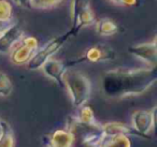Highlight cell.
<instances>
[{
    "mask_svg": "<svg viewBox=\"0 0 157 147\" xmlns=\"http://www.w3.org/2000/svg\"><path fill=\"white\" fill-rule=\"evenodd\" d=\"M83 61L90 62H100V61H111L115 59V52L107 45H95L86 52L82 57Z\"/></svg>",
    "mask_w": 157,
    "mask_h": 147,
    "instance_id": "cell-11",
    "label": "cell"
},
{
    "mask_svg": "<svg viewBox=\"0 0 157 147\" xmlns=\"http://www.w3.org/2000/svg\"><path fill=\"white\" fill-rule=\"evenodd\" d=\"M78 119L82 121H85V123H95L96 118H95V115L93 110L90 107V106L83 105L82 107H80V113H78Z\"/></svg>",
    "mask_w": 157,
    "mask_h": 147,
    "instance_id": "cell-19",
    "label": "cell"
},
{
    "mask_svg": "<svg viewBox=\"0 0 157 147\" xmlns=\"http://www.w3.org/2000/svg\"><path fill=\"white\" fill-rule=\"evenodd\" d=\"M73 138V147H100L105 138L103 126L99 123H85L76 116L68 118L67 129Z\"/></svg>",
    "mask_w": 157,
    "mask_h": 147,
    "instance_id": "cell-2",
    "label": "cell"
},
{
    "mask_svg": "<svg viewBox=\"0 0 157 147\" xmlns=\"http://www.w3.org/2000/svg\"><path fill=\"white\" fill-rule=\"evenodd\" d=\"M0 147H15V138L13 130L7 121L0 119Z\"/></svg>",
    "mask_w": 157,
    "mask_h": 147,
    "instance_id": "cell-15",
    "label": "cell"
},
{
    "mask_svg": "<svg viewBox=\"0 0 157 147\" xmlns=\"http://www.w3.org/2000/svg\"><path fill=\"white\" fill-rule=\"evenodd\" d=\"M128 52L133 56L138 57L143 60L144 62L148 63L150 67H156L157 63V44L156 40H153L148 43H142L132 45L128 47Z\"/></svg>",
    "mask_w": 157,
    "mask_h": 147,
    "instance_id": "cell-9",
    "label": "cell"
},
{
    "mask_svg": "<svg viewBox=\"0 0 157 147\" xmlns=\"http://www.w3.org/2000/svg\"><path fill=\"white\" fill-rule=\"evenodd\" d=\"M71 37H74V36H73V33H72V31L69 30L66 33H63V35L51 40L44 47H42L41 50L36 52L35 54L33 55V57H31L28 62L26 63L27 68H28L29 70L41 69L42 66H43L55 53L58 52L59 48H60L61 46L68 41V39Z\"/></svg>",
    "mask_w": 157,
    "mask_h": 147,
    "instance_id": "cell-4",
    "label": "cell"
},
{
    "mask_svg": "<svg viewBox=\"0 0 157 147\" xmlns=\"http://www.w3.org/2000/svg\"><path fill=\"white\" fill-rule=\"evenodd\" d=\"M63 0H31L30 5L31 9L36 8V9H48V8H52L55 6L59 5Z\"/></svg>",
    "mask_w": 157,
    "mask_h": 147,
    "instance_id": "cell-20",
    "label": "cell"
},
{
    "mask_svg": "<svg viewBox=\"0 0 157 147\" xmlns=\"http://www.w3.org/2000/svg\"><path fill=\"white\" fill-rule=\"evenodd\" d=\"M38 48V41L33 37L21 39V44L12 48L11 61L15 65H26Z\"/></svg>",
    "mask_w": 157,
    "mask_h": 147,
    "instance_id": "cell-7",
    "label": "cell"
},
{
    "mask_svg": "<svg viewBox=\"0 0 157 147\" xmlns=\"http://www.w3.org/2000/svg\"><path fill=\"white\" fill-rule=\"evenodd\" d=\"M96 30L100 36H112L118 31V26L110 18H101L96 22Z\"/></svg>",
    "mask_w": 157,
    "mask_h": 147,
    "instance_id": "cell-16",
    "label": "cell"
},
{
    "mask_svg": "<svg viewBox=\"0 0 157 147\" xmlns=\"http://www.w3.org/2000/svg\"><path fill=\"white\" fill-rule=\"evenodd\" d=\"M43 140L46 147H73V138L68 130H56Z\"/></svg>",
    "mask_w": 157,
    "mask_h": 147,
    "instance_id": "cell-12",
    "label": "cell"
},
{
    "mask_svg": "<svg viewBox=\"0 0 157 147\" xmlns=\"http://www.w3.org/2000/svg\"><path fill=\"white\" fill-rule=\"evenodd\" d=\"M63 80L74 107L80 108L85 105L92 95V83L90 78L80 71L67 69L63 73Z\"/></svg>",
    "mask_w": 157,
    "mask_h": 147,
    "instance_id": "cell-3",
    "label": "cell"
},
{
    "mask_svg": "<svg viewBox=\"0 0 157 147\" xmlns=\"http://www.w3.org/2000/svg\"><path fill=\"white\" fill-rule=\"evenodd\" d=\"M13 85L10 77L3 72H0V96L1 97H8L11 95Z\"/></svg>",
    "mask_w": 157,
    "mask_h": 147,
    "instance_id": "cell-17",
    "label": "cell"
},
{
    "mask_svg": "<svg viewBox=\"0 0 157 147\" xmlns=\"http://www.w3.org/2000/svg\"><path fill=\"white\" fill-rule=\"evenodd\" d=\"M15 5H17L18 7L25 8V9H31L30 1L31 0H12Z\"/></svg>",
    "mask_w": 157,
    "mask_h": 147,
    "instance_id": "cell-22",
    "label": "cell"
},
{
    "mask_svg": "<svg viewBox=\"0 0 157 147\" xmlns=\"http://www.w3.org/2000/svg\"><path fill=\"white\" fill-rule=\"evenodd\" d=\"M155 117H156V107L152 111L140 110L132 114L131 118V127L139 132L143 138L150 140V132L155 126Z\"/></svg>",
    "mask_w": 157,
    "mask_h": 147,
    "instance_id": "cell-6",
    "label": "cell"
},
{
    "mask_svg": "<svg viewBox=\"0 0 157 147\" xmlns=\"http://www.w3.org/2000/svg\"><path fill=\"white\" fill-rule=\"evenodd\" d=\"M72 27L70 30L76 36L81 29L96 23L95 14L90 8V0H72Z\"/></svg>",
    "mask_w": 157,
    "mask_h": 147,
    "instance_id": "cell-5",
    "label": "cell"
},
{
    "mask_svg": "<svg viewBox=\"0 0 157 147\" xmlns=\"http://www.w3.org/2000/svg\"><path fill=\"white\" fill-rule=\"evenodd\" d=\"M157 81L156 67L116 68L105 72L101 77L102 93L111 99L138 96L144 93Z\"/></svg>",
    "mask_w": 157,
    "mask_h": 147,
    "instance_id": "cell-1",
    "label": "cell"
},
{
    "mask_svg": "<svg viewBox=\"0 0 157 147\" xmlns=\"http://www.w3.org/2000/svg\"><path fill=\"white\" fill-rule=\"evenodd\" d=\"M0 132H1V128H0Z\"/></svg>",
    "mask_w": 157,
    "mask_h": 147,
    "instance_id": "cell-23",
    "label": "cell"
},
{
    "mask_svg": "<svg viewBox=\"0 0 157 147\" xmlns=\"http://www.w3.org/2000/svg\"><path fill=\"white\" fill-rule=\"evenodd\" d=\"M12 17V7L7 0H0V22H10Z\"/></svg>",
    "mask_w": 157,
    "mask_h": 147,
    "instance_id": "cell-18",
    "label": "cell"
},
{
    "mask_svg": "<svg viewBox=\"0 0 157 147\" xmlns=\"http://www.w3.org/2000/svg\"><path fill=\"white\" fill-rule=\"evenodd\" d=\"M100 147H132L129 136L117 134V135H105Z\"/></svg>",
    "mask_w": 157,
    "mask_h": 147,
    "instance_id": "cell-14",
    "label": "cell"
},
{
    "mask_svg": "<svg viewBox=\"0 0 157 147\" xmlns=\"http://www.w3.org/2000/svg\"><path fill=\"white\" fill-rule=\"evenodd\" d=\"M103 126V131L105 135H117L123 134L127 136H138V138H143L139 132H137L131 126H128L126 123H108Z\"/></svg>",
    "mask_w": 157,
    "mask_h": 147,
    "instance_id": "cell-13",
    "label": "cell"
},
{
    "mask_svg": "<svg viewBox=\"0 0 157 147\" xmlns=\"http://www.w3.org/2000/svg\"><path fill=\"white\" fill-rule=\"evenodd\" d=\"M78 62H83V59L80 58V59H78V60L65 62V61L50 58L43 66H42V69H43L44 73H45L48 77L54 80L59 86L65 87V85H63V73L66 72V70L69 69L70 66L74 65V63H78Z\"/></svg>",
    "mask_w": 157,
    "mask_h": 147,
    "instance_id": "cell-8",
    "label": "cell"
},
{
    "mask_svg": "<svg viewBox=\"0 0 157 147\" xmlns=\"http://www.w3.org/2000/svg\"><path fill=\"white\" fill-rule=\"evenodd\" d=\"M111 1L118 6H124V7H135L138 5V0H111Z\"/></svg>",
    "mask_w": 157,
    "mask_h": 147,
    "instance_id": "cell-21",
    "label": "cell"
},
{
    "mask_svg": "<svg viewBox=\"0 0 157 147\" xmlns=\"http://www.w3.org/2000/svg\"><path fill=\"white\" fill-rule=\"evenodd\" d=\"M24 31L20 24L10 25L7 29L0 33V53L7 54L10 53L17 42L22 39Z\"/></svg>",
    "mask_w": 157,
    "mask_h": 147,
    "instance_id": "cell-10",
    "label": "cell"
}]
</instances>
